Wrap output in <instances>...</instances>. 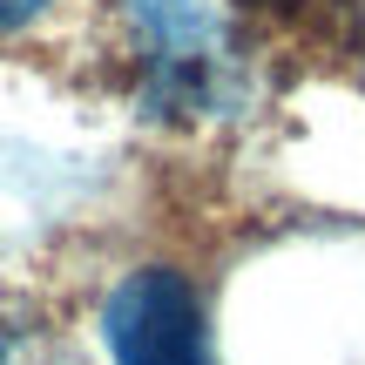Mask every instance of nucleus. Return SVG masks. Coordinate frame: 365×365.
<instances>
[{
	"label": "nucleus",
	"mask_w": 365,
	"mask_h": 365,
	"mask_svg": "<svg viewBox=\"0 0 365 365\" xmlns=\"http://www.w3.org/2000/svg\"><path fill=\"white\" fill-rule=\"evenodd\" d=\"M129 34L143 54V102L156 115H237L250 75L237 61L210 0H129Z\"/></svg>",
	"instance_id": "obj_1"
},
{
	"label": "nucleus",
	"mask_w": 365,
	"mask_h": 365,
	"mask_svg": "<svg viewBox=\"0 0 365 365\" xmlns=\"http://www.w3.org/2000/svg\"><path fill=\"white\" fill-rule=\"evenodd\" d=\"M115 365H217L203 331V304L176 271H135L102 312Z\"/></svg>",
	"instance_id": "obj_2"
},
{
	"label": "nucleus",
	"mask_w": 365,
	"mask_h": 365,
	"mask_svg": "<svg viewBox=\"0 0 365 365\" xmlns=\"http://www.w3.org/2000/svg\"><path fill=\"white\" fill-rule=\"evenodd\" d=\"M48 7V0H0V34H7V27H21L27 14H41Z\"/></svg>",
	"instance_id": "obj_3"
},
{
	"label": "nucleus",
	"mask_w": 365,
	"mask_h": 365,
	"mask_svg": "<svg viewBox=\"0 0 365 365\" xmlns=\"http://www.w3.org/2000/svg\"><path fill=\"white\" fill-rule=\"evenodd\" d=\"M0 365H7V352H0Z\"/></svg>",
	"instance_id": "obj_4"
}]
</instances>
